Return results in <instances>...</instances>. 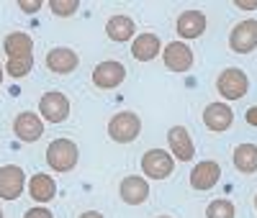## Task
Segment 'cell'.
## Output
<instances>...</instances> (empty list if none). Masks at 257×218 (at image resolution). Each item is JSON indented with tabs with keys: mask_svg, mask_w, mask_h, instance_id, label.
I'll use <instances>...</instances> for the list:
<instances>
[{
	"mask_svg": "<svg viewBox=\"0 0 257 218\" xmlns=\"http://www.w3.org/2000/svg\"><path fill=\"white\" fill-rule=\"evenodd\" d=\"M77 144L70 141V139H54L47 149V164L54 169V172H70L75 169L77 164Z\"/></svg>",
	"mask_w": 257,
	"mask_h": 218,
	"instance_id": "1",
	"label": "cell"
},
{
	"mask_svg": "<svg viewBox=\"0 0 257 218\" xmlns=\"http://www.w3.org/2000/svg\"><path fill=\"white\" fill-rule=\"evenodd\" d=\"M142 169L147 177H152V180H165L173 174L175 169V159L167 154L165 149H149L147 154L142 157Z\"/></svg>",
	"mask_w": 257,
	"mask_h": 218,
	"instance_id": "4",
	"label": "cell"
},
{
	"mask_svg": "<svg viewBox=\"0 0 257 218\" xmlns=\"http://www.w3.org/2000/svg\"><path fill=\"white\" fill-rule=\"evenodd\" d=\"M77 64H80V57L67 49V47H54L49 54H47V67L57 75H70L77 70Z\"/></svg>",
	"mask_w": 257,
	"mask_h": 218,
	"instance_id": "13",
	"label": "cell"
},
{
	"mask_svg": "<svg viewBox=\"0 0 257 218\" xmlns=\"http://www.w3.org/2000/svg\"><path fill=\"white\" fill-rule=\"evenodd\" d=\"M80 218H103V215H100L98 210H88V213H82Z\"/></svg>",
	"mask_w": 257,
	"mask_h": 218,
	"instance_id": "29",
	"label": "cell"
},
{
	"mask_svg": "<svg viewBox=\"0 0 257 218\" xmlns=\"http://www.w3.org/2000/svg\"><path fill=\"white\" fill-rule=\"evenodd\" d=\"M167 144L173 149V154L180 159V162H190L193 154H196V146H193V139L188 134L185 126H173L167 131Z\"/></svg>",
	"mask_w": 257,
	"mask_h": 218,
	"instance_id": "11",
	"label": "cell"
},
{
	"mask_svg": "<svg viewBox=\"0 0 257 218\" xmlns=\"http://www.w3.org/2000/svg\"><path fill=\"white\" fill-rule=\"evenodd\" d=\"M219 177H221L219 162L206 159V162H198L196 167H193V172H190V185L196 187V190H211L213 185L219 182Z\"/></svg>",
	"mask_w": 257,
	"mask_h": 218,
	"instance_id": "10",
	"label": "cell"
},
{
	"mask_svg": "<svg viewBox=\"0 0 257 218\" xmlns=\"http://www.w3.org/2000/svg\"><path fill=\"white\" fill-rule=\"evenodd\" d=\"M26 187V174L18 164H6L0 167V198L3 200H16Z\"/></svg>",
	"mask_w": 257,
	"mask_h": 218,
	"instance_id": "6",
	"label": "cell"
},
{
	"mask_svg": "<svg viewBox=\"0 0 257 218\" xmlns=\"http://www.w3.org/2000/svg\"><path fill=\"white\" fill-rule=\"evenodd\" d=\"M29 192L36 203H49L54 195H57V182L49 177V174H34L29 180Z\"/></svg>",
	"mask_w": 257,
	"mask_h": 218,
	"instance_id": "18",
	"label": "cell"
},
{
	"mask_svg": "<svg viewBox=\"0 0 257 218\" xmlns=\"http://www.w3.org/2000/svg\"><path fill=\"white\" fill-rule=\"evenodd\" d=\"M160 49H162V41H160L157 34H139V36L134 39V44H132V54H134V59H139V62L155 59V57L160 54Z\"/></svg>",
	"mask_w": 257,
	"mask_h": 218,
	"instance_id": "17",
	"label": "cell"
},
{
	"mask_svg": "<svg viewBox=\"0 0 257 218\" xmlns=\"http://www.w3.org/2000/svg\"><path fill=\"white\" fill-rule=\"evenodd\" d=\"M123 77H126V70L116 59H105L93 70V82L100 90H113V87H118L123 82Z\"/></svg>",
	"mask_w": 257,
	"mask_h": 218,
	"instance_id": "7",
	"label": "cell"
},
{
	"mask_svg": "<svg viewBox=\"0 0 257 218\" xmlns=\"http://www.w3.org/2000/svg\"><path fill=\"white\" fill-rule=\"evenodd\" d=\"M105 34L111 41H128L134 36V21L128 16H111L105 24Z\"/></svg>",
	"mask_w": 257,
	"mask_h": 218,
	"instance_id": "20",
	"label": "cell"
},
{
	"mask_svg": "<svg viewBox=\"0 0 257 218\" xmlns=\"http://www.w3.org/2000/svg\"><path fill=\"white\" fill-rule=\"evenodd\" d=\"M254 208H257V198H254Z\"/></svg>",
	"mask_w": 257,
	"mask_h": 218,
	"instance_id": "32",
	"label": "cell"
},
{
	"mask_svg": "<svg viewBox=\"0 0 257 218\" xmlns=\"http://www.w3.org/2000/svg\"><path fill=\"white\" fill-rule=\"evenodd\" d=\"M139 131H142V121L137 113L132 111H121L111 118L108 123V136L118 144H128V141H134L139 136Z\"/></svg>",
	"mask_w": 257,
	"mask_h": 218,
	"instance_id": "2",
	"label": "cell"
},
{
	"mask_svg": "<svg viewBox=\"0 0 257 218\" xmlns=\"http://www.w3.org/2000/svg\"><path fill=\"white\" fill-rule=\"evenodd\" d=\"M0 218H3V210H0Z\"/></svg>",
	"mask_w": 257,
	"mask_h": 218,
	"instance_id": "33",
	"label": "cell"
},
{
	"mask_svg": "<svg viewBox=\"0 0 257 218\" xmlns=\"http://www.w3.org/2000/svg\"><path fill=\"white\" fill-rule=\"evenodd\" d=\"M234 6L242 8V11H254L257 8V0H249V3H247V0H234Z\"/></svg>",
	"mask_w": 257,
	"mask_h": 218,
	"instance_id": "27",
	"label": "cell"
},
{
	"mask_svg": "<svg viewBox=\"0 0 257 218\" xmlns=\"http://www.w3.org/2000/svg\"><path fill=\"white\" fill-rule=\"evenodd\" d=\"M118 192H121L123 203L139 205V203H144V200L149 198V182H147L144 177H137V174H132V177H126V180L121 182Z\"/></svg>",
	"mask_w": 257,
	"mask_h": 218,
	"instance_id": "15",
	"label": "cell"
},
{
	"mask_svg": "<svg viewBox=\"0 0 257 218\" xmlns=\"http://www.w3.org/2000/svg\"><path fill=\"white\" fill-rule=\"evenodd\" d=\"M24 218H54V215H52V210H49V208H41V205H36V208H29Z\"/></svg>",
	"mask_w": 257,
	"mask_h": 218,
	"instance_id": "25",
	"label": "cell"
},
{
	"mask_svg": "<svg viewBox=\"0 0 257 218\" xmlns=\"http://www.w3.org/2000/svg\"><path fill=\"white\" fill-rule=\"evenodd\" d=\"M0 82H3V67H0Z\"/></svg>",
	"mask_w": 257,
	"mask_h": 218,
	"instance_id": "30",
	"label": "cell"
},
{
	"mask_svg": "<svg viewBox=\"0 0 257 218\" xmlns=\"http://www.w3.org/2000/svg\"><path fill=\"white\" fill-rule=\"evenodd\" d=\"M157 218H170V215H157Z\"/></svg>",
	"mask_w": 257,
	"mask_h": 218,
	"instance_id": "31",
	"label": "cell"
},
{
	"mask_svg": "<svg viewBox=\"0 0 257 218\" xmlns=\"http://www.w3.org/2000/svg\"><path fill=\"white\" fill-rule=\"evenodd\" d=\"M31 70H34V57H18V59H8V64H6V72H8L11 77H16V80L26 77Z\"/></svg>",
	"mask_w": 257,
	"mask_h": 218,
	"instance_id": "22",
	"label": "cell"
},
{
	"mask_svg": "<svg viewBox=\"0 0 257 218\" xmlns=\"http://www.w3.org/2000/svg\"><path fill=\"white\" fill-rule=\"evenodd\" d=\"M234 121V111L226 105V103H211L206 105L203 111V123L211 128V131H226Z\"/></svg>",
	"mask_w": 257,
	"mask_h": 218,
	"instance_id": "14",
	"label": "cell"
},
{
	"mask_svg": "<svg viewBox=\"0 0 257 218\" xmlns=\"http://www.w3.org/2000/svg\"><path fill=\"white\" fill-rule=\"evenodd\" d=\"M216 90H219V95L226 98V100H239V98H244L247 90H249V80H247V75H244L242 70L229 67V70H224V72L219 75Z\"/></svg>",
	"mask_w": 257,
	"mask_h": 218,
	"instance_id": "3",
	"label": "cell"
},
{
	"mask_svg": "<svg viewBox=\"0 0 257 218\" xmlns=\"http://www.w3.org/2000/svg\"><path fill=\"white\" fill-rule=\"evenodd\" d=\"M165 67L173 70V72H188L193 67V52L185 41H170L165 47Z\"/></svg>",
	"mask_w": 257,
	"mask_h": 218,
	"instance_id": "9",
	"label": "cell"
},
{
	"mask_svg": "<svg viewBox=\"0 0 257 218\" xmlns=\"http://www.w3.org/2000/svg\"><path fill=\"white\" fill-rule=\"evenodd\" d=\"M234 164L244 174H254L257 172V146L254 144H239L234 149Z\"/></svg>",
	"mask_w": 257,
	"mask_h": 218,
	"instance_id": "21",
	"label": "cell"
},
{
	"mask_svg": "<svg viewBox=\"0 0 257 218\" xmlns=\"http://www.w3.org/2000/svg\"><path fill=\"white\" fill-rule=\"evenodd\" d=\"M229 47L237 54H249L257 49V21L247 18L242 24L234 26V31L229 34Z\"/></svg>",
	"mask_w": 257,
	"mask_h": 218,
	"instance_id": "5",
	"label": "cell"
},
{
	"mask_svg": "<svg viewBox=\"0 0 257 218\" xmlns=\"http://www.w3.org/2000/svg\"><path fill=\"white\" fill-rule=\"evenodd\" d=\"M49 8H52V13H54V16L67 18V16L77 13L80 3H77V0H52V3H49Z\"/></svg>",
	"mask_w": 257,
	"mask_h": 218,
	"instance_id": "24",
	"label": "cell"
},
{
	"mask_svg": "<svg viewBox=\"0 0 257 218\" xmlns=\"http://www.w3.org/2000/svg\"><path fill=\"white\" fill-rule=\"evenodd\" d=\"M39 111H41V116H44L47 121L62 123L64 118L70 116V100H67V95H62L57 90L44 93V95H41V100H39Z\"/></svg>",
	"mask_w": 257,
	"mask_h": 218,
	"instance_id": "8",
	"label": "cell"
},
{
	"mask_svg": "<svg viewBox=\"0 0 257 218\" xmlns=\"http://www.w3.org/2000/svg\"><path fill=\"white\" fill-rule=\"evenodd\" d=\"M206 16L201 11H185L178 18V36L180 39H198L206 31Z\"/></svg>",
	"mask_w": 257,
	"mask_h": 218,
	"instance_id": "16",
	"label": "cell"
},
{
	"mask_svg": "<svg viewBox=\"0 0 257 218\" xmlns=\"http://www.w3.org/2000/svg\"><path fill=\"white\" fill-rule=\"evenodd\" d=\"M206 215H208V218H234V203L219 198V200H213V203L208 205Z\"/></svg>",
	"mask_w": 257,
	"mask_h": 218,
	"instance_id": "23",
	"label": "cell"
},
{
	"mask_svg": "<svg viewBox=\"0 0 257 218\" xmlns=\"http://www.w3.org/2000/svg\"><path fill=\"white\" fill-rule=\"evenodd\" d=\"M18 8L24 13H36L41 8V0H18Z\"/></svg>",
	"mask_w": 257,
	"mask_h": 218,
	"instance_id": "26",
	"label": "cell"
},
{
	"mask_svg": "<svg viewBox=\"0 0 257 218\" xmlns=\"http://www.w3.org/2000/svg\"><path fill=\"white\" fill-rule=\"evenodd\" d=\"M244 118H247V123H249V126H257V105H254V108H249V111L244 113Z\"/></svg>",
	"mask_w": 257,
	"mask_h": 218,
	"instance_id": "28",
	"label": "cell"
},
{
	"mask_svg": "<svg viewBox=\"0 0 257 218\" xmlns=\"http://www.w3.org/2000/svg\"><path fill=\"white\" fill-rule=\"evenodd\" d=\"M13 131H16V136L21 141H36V139H41V134H44V123H41V118L36 113L24 111V113L16 116Z\"/></svg>",
	"mask_w": 257,
	"mask_h": 218,
	"instance_id": "12",
	"label": "cell"
},
{
	"mask_svg": "<svg viewBox=\"0 0 257 218\" xmlns=\"http://www.w3.org/2000/svg\"><path fill=\"white\" fill-rule=\"evenodd\" d=\"M3 47H6L8 59H18V57H31V52H34V41H31L29 34L13 31V34L6 36V44H3Z\"/></svg>",
	"mask_w": 257,
	"mask_h": 218,
	"instance_id": "19",
	"label": "cell"
}]
</instances>
